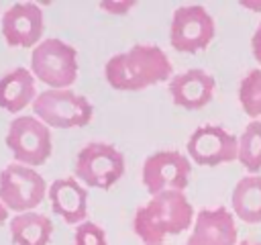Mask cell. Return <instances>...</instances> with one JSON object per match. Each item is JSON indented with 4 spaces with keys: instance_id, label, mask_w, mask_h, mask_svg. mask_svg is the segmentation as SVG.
Wrapping results in <instances>:
<instances>
[{
    "instance_id": "1",
    "label": "cell",
    "mask_w": 261,
    "mask_h": 245,
    "mask_svg": "<svg viewBox=\"0 0 261 245\" xmlns=\"http://www.w3.org/2000/svg\"><path fill=\"white\" fill-rule=\"evenodd\" d=\"M173 65L165 51L157 45H133L112 55L104 65L106 82L120 92L145 90L171 78Z\"/></svg>"
},
{
    "instance_id": "2",
    "label": "cell",
    "mask_w": 261,
    "mask_h": 245,
    "mask_svg": "<svg viewBox=\"0 0 261 245\" xmlns=\"http://www.w3.org/2000/svg\"><path fill=\"white\" fill-rule=\"evenodd\" d=\"M196 212L186 192H161L135 210L133 231L143 243H163L194 225Z\"/></svg>"
},
{
    "instance_id": "3",
    "label": "cell",
    "mask_w": 261,
    "mask_h": 245,
    "mask_svg": "<svg viewBox=\"0 0 261 245\" xmlns=\"http://www.w3.org/2000/svg\"><path fill=\"white\" fill-rule=\"evenodd\" d=\"M77 51L63 39H43L31 53V71L35 80L51 90L69 88L77 80Z\"/></svg>"
},
{
    "instance_id": "4",
    "label": "cell",
    "mask_w": 261,
    "mask_h": 245,
    "mask_svg": "<svg viewBox=\"0 0 261 245\" xmlns=\"http://www.w3.org/2000/svg\"><path fill=\"white\" fill-rule=\"evenodd\" d=\"M33 112L35 116L45 122L49 129H77V127H86L92 116H94V106L92 102L69 90H43L41 94H37L35 102H33Z\"/></svg>"
},
{
    "instance_id": "5",
    "label": "cell",
    "mask_w": 261,
    "mask_h": 245,
    "mask_svg": "<svg viewBox=\"0 0 261 245\" xmlns=\"http://www.w3.org/2000/svg\"><path fill=\"white\" fill-rule=\"evenodd\" d=\"M126 161L124 155L110 143H88L77 151L75 157V180L82 182L84 186L98 188V190H108L112 188L124 174Z\"/></svg>"
},
{
    "instance_id": "6",
    "label": "cell",
    "mask_w": 261,
    "mask_h": 245,
    "mask_svg": "<svg viewBox=\"0 0 261 245\" xmlns=\"http://www.w3.org/2000/svg\"><path fill=\"white\" fill-rule=\"evenodd\" d=\"M6 147L10 149L16 163L39 167L51 155V131L35 114H18L8 125Z\"/></svg>"
},
{
    "instance_id": "7",
    "label": "cell",
    "mask_w": 261,
    "mask_h": 245,
    "mask_svg": "<svg viewBox=\"0 0 261 245\" xmlns=\"http://www.w3.org/2000/svg\"><path fill=\"white\" fill-rule=\"evenodd\" d=\"M45 178L29 165L8 163L0 172V202L16 214L35 210L47 196Z\"/></svg>"
},
{
    "instance_id": "8",
    "label": "cell",
    "mask_w": 261,
    "mask_h": 245,
    "mask_svg": "<svg viewBox=\"0 0 261 245\" xmlns=\"http://www.w3.org/2000/svg\"><path fill=\"white\" fill-rule=\"evenodd\" d=\"M216 27L212 14L202 4H181L173 10L169 22V41L175 51L196 53L214 39Z\"/></svg>"
},
{
    "instance_id": "9",
    "label": "cell",
    "mask_w": 261,
    "mask_h": 245,
    "mask_svg": "<svg viewBox=\"0 0 261 245\" xmlns=\"http://www.w3.org/2000/svg\"><path fill=\"white\" fill-rule=\"evenodd\" d=\"M190 159L179 151H155L143 163V186L151 196L161 192H184L190 182Z\"/></svg>"
},
{
    "instance_id": "10",
    "label": "cell",
    "mask_w": 261,
    "mask_h": 245,
    "mask_svg": "<svg viewBox=\"0 0 261 245\" xmlns=\"http://www.w3.org/2000/svg\"><path fill=\"white\" fill-rule=\"evenodd\" d=\"M188 157L198 165H220L239 157V137L218 125H202L194 129L186 143Z\"/></svg>"
},
{
    "instance_id": "11",
    "label": "cell",
    "mask_w": 261,
    "mask_h": 245,
    "mask_svg": "<svg viewBox=\"0 0 261 245\" xmlns=\"http://www.w3.org/2000/svg\"><path fill=\"white\" fill-rule=\"evenodd\" d=\"M2 37L12 47H37L45 33L43 8L35 2H16L2 14Z\"/></svg>"
},
{
    "instance_id": "12",
    "label": "cell",
    "mask_w": 261,
    "mask_h": 245,
    "mask_svg": "<svg viewBox=\"0 0 261 245\" xmlns=\"http://www.w3.org/2000/svg\"><path fill=\"white\" fill-rule=\"evenodd\" d=\"M184 245H239L232 210L226 206H214L196 212L192 233Z\"/></svg>"
},
{
    "instance_id": "13",
    "label": "cell",
    "mask_w": 261,
    "mask_h": 245,
    "mask_svg": "<svg viewBox=\"0 0 261 245\" xmlns=\"http://www.w3.org/2000/svg\"><path fill=\"white\" fill-rule=\"evenodd\" d=\"M214 88H216V80L208 71L198 67L175 74L169 82V94L173 104L186 110L204 108L212 100Z\"/></svg>"
},
{
    "instance_id": "14",
    "label": "cell",
    "mask_w": 261,
    "mask_h": 245,
    "mask_svg": "<svg viewBox=\"0 0 261 245\" xmlns=\"http://www.w3.org/2000/svg\"><path fill=\"white\" fill-rule=\"evenodd\" d=\"M51 210L67 225H80L88 220V190L75 178H59L47 190Z\"/></svg>"
},
{
    "instance_id": "15",
    "label": "cell",
    "mask_w": 261,
    "mask_h": 245,
    "mask_svg": "<svg viewBox=\"0 0 261 245\" xmlns=\"http://www.w3.org/2000/svg\"><path fill=\"white\" fill-rule=\"evenodd\" d=\"M35 76L27 67H14L0 78V108L18 114L24 106H33L37 98Z\"/></svg>"
},
{
    "instance_id": "16",
    "label": "cell",
    "mask_w": 261,
    "mask_h": 245,
    "mask_svg": "<svg viewBox=\"0 0 261 245\" xmlns=\"http://www.w3.org/2000/svg\"><path fill=\"white\" fill-rule=\"evenodd\" d=\"M8 229L14 245H49L53 235L51 218L37 210L14 214L8 220Z\"/></svg>"
},
{
    "instance_id": "17",
    "label": "cell",
    "mask_w": 261,
    "mask_h": 245,
    "mask_svg": "<svg viewBox=\"0 0 261 245\" xmlns=\"http://www.w3.org/2000/svg\"><path fill=\"white\" fill-rule=\"evenodd\" d=\"M232 214L245 223H261V176L241 178L230 192Z\"/></svg>"
},
{
    "instance_id": "18",
    "label": "cell",
    "mask_w": 261,
    "mask_h": 245,
    "mask_svg": "<svg viewBox=\"0 0 261 245\" xmlns=\"http://www.w3.org/2000/svg\"><path fill=\"white\" fill-rule=\"evenodd\" d=\"M239 163L253 176L261 169V120H251L239 135Z\"/></svg>"
},
{
    "instance_id": "19",
    "label": "cell",
    "mask_w": 261,
    "mask_h": 245,
    "mask_svg": "<svg viewBox=\"0 0 261 245\" xmlns=\"http://www.w3.org/2000/svg\"><path fill=\"white\" fill-rule=\"evenodd\" d=\"M239 100L247 116L261 120V69H251L239 86Z\"/></svg>"
},
{
    "instance_id": "20",
    "label": "cell",
    "mask_w": 261,
    "mask_h": 245,
    "mask_svg": "<svg viewBox=\"0 0 261 245\" xmlns=\"http://www.w3.org/2000/svg\"><path fill=\"white\" fill-rule=\"evenodd\" d=\"M73 245H108V239L102 227L92 220H84L75 227Z\"/></svg>"
},
{
    "instance_id": "21",
    "label": "cell",
    "mask_w": 261,
    "mask_h": 245,
    "mask_svg": "<svg viewBox=\"0 0 261 245\" xmlns=\"http://www.w3.org/2000/svg\"><path fill=\"white\" fill-rule=\"evenodd\" d=\"M135 4H137L135 0H102L100 8L112 14H126Z\"/></svg>"
},
{
    "instance_id": "22",
    "label": "cell",
    "mask_w": 261,
    "mask_h": 245,
    "mask_svg": "<svg viewBox=\"0 0 261 245\" xmlns=\"http://www.w3.org/2000/svg\"><path fill=\"white\" fill-rule=\"evenodd\" d=\"M251 51H253V57L261 63V22L257 24V29L251 37Z\"/></svg>"
},
{
    "instance_id": "23",
    "label": "cell",
    "mask_w": 261,
    "mask_h": 245,
    "mask_svg": "<svg viewBox=\"0 0 261 245\" xmlns=\"http://www.w3.org/2000/svg\"><path fill=\"white\" fill-rule=\"evenodd\" d=\"M245 8H249V10H261V2H251V0H243L241 2Z\"/></svg>"
},
{
    "instance_id": "24",
    "label": "cell",
    "mask_w": 261,
    "mask_h": 245,
    "mask_svg": "<svg viewBox=\"0 0 261 245\" xmlns=\"http://www.w3.org/2000/svg\"><path fill=\"white\" fill-rule=\"evenodd\" d=\"M6 220H8V208L0 202V225H4Z\"/></svg>"
},
{
    "instance_id": "25",
    "label": "cell",
    "mask_w": 261,
    "mask_h": 245,
    "mask_svg": "<svg viewBox=\"0 0 261 245\" xmlns=\"http://www.w3.org/2000/svg\"><path fill=\"white\" fill-rule=\"evenodd\" d=\"M239 245H261V243H255V241H247V239H243V241H239Z\"/></svg>"
},
{
    "instance_id": "26",
    "label": "cell",
    "mask_w": 261,
    "mask_h": 245,
    "mask_svg": "<svg viewBox=\"0 0 261 245\" xmlns=\"http://www.w3.org/2000/svg\"><path fill=\"white\" fill-rule=\"evenodd\" d=\"M143 245H163V243H143Z\"/></svg>"
}]
</instances>
